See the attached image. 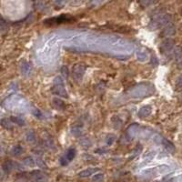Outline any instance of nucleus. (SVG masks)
I'll list each match as a JSON object with an SVG mask.
<instances>
[{"label": "nucleus", "instance_id": "obj_1", "mask_svg": "<svg viewBox=\"0 0 182 182\" xmlns=\"http://www.w3.org/2000/svg\"><path fill=\"white\" fill-rule=\"evenodd\" d=\"M51 91L54 95H57V96H59L61 98H67L68 96V92L66 90V87H65V85H64V81H63V79L61 77H56L54 79V81H53V86L51 87Z\"/></svg>", "mask_w": 182, "mask_h": 182}, {"label": "nucleus", "instance_id": "obj_2", "mask_svg": "<svg viewBox=\"0 0 182 182\" xmlns=\"http://www.w3.org/2000/svg\"><path fill=\"white\" fill-rule=\"evenodd\" d=\"M87 66L84 63H77L75 64L71 70V76L76 81H80L86 72Z\"/></svg>", "mask_w": 182, "mask_h": 182}, {"label": "nucleus", "instance_id": "obj_3", "mask_svg": "<svg viewBox=\"0 0 182 182\" xmlns=\"http://www.w3.org/2000/svg\"><path fill=\"white\" fill-rule=\"evenodd\" d=\"M73 18H69L68 17L67 15H62V16L57 17V18H49L45 20V24L48 25H55V24H61V23H66V22H69L71 20H73Z\"/></svg>", "mask_w": 182, "mask_h": 182}, {"label": "nucleus", "instance_id": "obj_4", "mask_svg": "<svg viewBox=\"0 0 182 182\" xmlns=\"http://www.w3.org/2000/svg\"><path fill=\"white\" fill-rule=\"evenodd\" d=\"M51 105L54 109L59 110V111H63L66 109V105L65 102L63 100H61L60 98H54L51 101Z\"/></svg>", "mask_w": 182, "mask_h": 182}, {"label": "nucleus", "instance_id": "obj_5", "mask_svg": "<svg viewBox=\"0 0 182 182\" xmlns=\"http://www.w3.org/2000/svg\"><path fill=\"white\" fill-rule=\"evenodd\" d=\"M174 48V41L172 39H166L161 44V50L165 53H170Z\"/></svg>", "mask_w": 182, "mask_h": 182}, {"label": "nucleus", "instance_id": "obj_6", "mask_svg": "<svg viewBox=\"0 0 182 182\" xmlns=\"http://www.w3.org/2000/svg\"><path fill=\"white\" fill-rule=\"evenodd\" d=\"M30 177L35 182H43L46 179V175L41 170H34L30 173Z\"/></svg>", "mask_w": 182, "mask_h": 182}, {"label": "nucleus", "instance_id": "obj_7", "mask_svg": "<svg viewBox=\"0 0 182 182\" xmlns=\"http://www.w3.org/2000/svg\"><path fill=\"white\" fill-rule=\"evenodd\" d=\"M20 71H21L23 76H25V77H28V76L31 75L32 68H31V66H30V64L28 62L23 61L21 63V66H20Z\"/></svg>", "mask_w": 182, "mask_h": 182}, {"label": "nucleus", "instance_id": "obj_8", "mask_svg": "<svg viewBox=\"0 0 182 182\" xmlns=\"http://www.w3.org/2000/svg\"><path fill=\"white\" fill-rule=\"evenodd\" d=\"M98 170V169H96V168H89V169H86L82 171H80L78 176L79 178H87V177H90L91 175H94L97 171Z\"/></svg>", "mask_w": 182, "mask_h": 182}, {"label": "nucleus", "instance_id": "obj_9", "mask_svg": "<svg viewBox=\"0 0 182 182\" xmlns=\"http://www.w3.org/2000/svg\"><path fill=\"white\" fill-rule=\"evenodd\" d=\"M151 112H152V108L150 106H144L139 109L138 115L140 117H147L151 114Z\"/></svg>", "mask_w": 182, "mask_h": 182}, {"label": "nucleus", "instance_id": "obj_10", "mask_svg": "<svg viewBox=\"0 0 182 182\" xmlns=\"http://www.w3.org/2000/svg\"><path fill=\"white\" fill-rule=\"evenodd\" d=\"M162 145H163V147L169 151V152H174V150H175V147H174V145L170 141V140H168L167 139H164L163 138V140H162Z\"/></svg>", "mask_w": 182, "mask_h": 182}, {"label": "nucleus", "instance_id": "obj_11", "mask_svg": "<svg viewBox=\"0 0 182 182\" xmlns=\"http://www.w3.org/2000/svg\"><path fill=\"white\" fill-rule=\"evenodd\" d=\"M148 57V53L143 49H139L136 51V58H138V60H139V61H146Z\"/></svg>", "mask_w": 182, "mask_h": 182}, {"label": "nucleus", "instance_id": "obj_12", "mask_svg": "<svg viewBox=\"0 0 182 182\" xmlns=\"http://www.w3.org/2000/svg\"><path fill=\"white\" fill-rule=\"evenodd\" d=\"M75 156H76V150H75V148H70L68 149V151L66 152L65 158H66V159L68 160V162H69V161H71V160L74 159Z\"/></svg>", "mask_w": 182, "mask_h": 182}, {"label": "nucleus", "instance_id": "obj_13", "mask_svg": "<svg viewBox=\"0 0 182 182\" xmlns=\"http://www.w3.org/2000/svg\"><path fill=\"white\" fill-rule=\"evenodd\" d=\"M15 165H17L15 162H12V161H7L4 165H3V170L6 171V172H10L14 168H15Z\"/></svg>", "mask_w": 182, "mask_h": 182}, {"label": "nucleus", "instance_id": "obj_14", "mask_svg": "<svg viewBox=\"0 0 182 182\" xmlns=\"http://www.w3.org/2000/svg\"><path fill=\"white\" fill-rule=\"evenodd\" d=\"M12 155L15 156V157H18L20 156L22 153H23V148L21 146H16V147H14L13 149H12Z\"/></svg>", "mask_w": 182, "mask_h": 182}, {"label": "nucleus", "instance_id": "obj_15", "mask_svg": "<svg viewBox=\"0 0 182 182\" xmlns=\"http://www.w3.org/2000/svg\"><path fill=\"white\" fill-rule=\"evenodd\" d=\"M157 170H158V172H159V173H160V174H165V173H168V172H170V171L171 170L170 167L167 166V165H161V166L158 167V168H157Z\"/></svg>", "mask_w": 182, "mask_h": 182}, {"label": "nucleus", "instance_id": "obj_16", "mask_svg": "<svg viewBox=\"0 0 182 182\" xmlns=\"http://www.w3.org/2000/svg\"><path fill=\"white\" fill-rule=\"evenodd\" d=\"M23 162L26 166H28V167H34L36 165V160L32 157H27L24 159Z\"/></svg>", "mask_w": 182, "mask_h": 182}, {"label": "nucleus", "instance_id": "obj_17", "mask_svg": "<svg viewBox=\"0 0 182 182\" xmlns=\"http://www.w3.org/2000/svg\"><path fill=\"white\" fill-rule=\"evenodd\" d=\"M26 140L28 142H34L36 140V136L33 131H28L26 134Z\"/></svg>", "mask_w": 182, "mask_h": 182}, {"label": "nucleus", "instance_id": "obj_18", "mask_svg": "<svg viewBox=\"0 0 182 182\" xmlns=\"http://www.w3.org/2000/svg\"><path fill=\"white\" fill-rule=\"evenodd\" d=\"M11 121L14 122L15 124H18V125H20V126H24L25 125V121L24 119L18 117H11Z\"/></svg>", "mask_w": 182, "mask_h": 182}, {"label": "nucleus", "instance_id": "obj_19", "mask_svg": "<svg viewBox=\"0 0 182 182\" xmlns=\"http://www.w3.org/2000/svg\"><path fill=\"white\" fill-rule=\"evenodd\" d=\"M104 180V174L103 173H97L93 175L92 181L93 182H102Z\"/></svg>", "mask_w": 182, "mask_h": 182}, {"label": "nucleus", "instance_id": "obj_20", "mask_svg": "<svg viewBox=\"0 0 182 182\" xmlns=\"http://www.w3.org/2000/svg\"><path fill=\"white\" fill-rule=\"evenodd\" d=\"M115 139H116V136L114 135L109 134L107 136V138H106V143H107V145H109V146H111L114 143Z\"/></svg>", "mask_w": 182, "mask_h": 182}, {"label": "nucleus", "instance_id": "obj_21", "mask_svg": "<svg viewBox=\"0 0 182 182\" xmlns=\"http://www.w3.org/2000/svg\"><path fill=\"white\" fill-rule=\"evenodd\" d=\"M71 133L75 136H79L81 134H82V131H81V128H79V127H74L71 128Z\"/></svg>", "mask_w": 182, "mask_h": 182}, {"label": "nucleus", "instance_id": "obj_22", "mask_svg": "<svg viewBox=\"0 0 182 182\" xmlns=\"http://www.w3.org/2000/svg\"><path fill=\"white\" fill-rule=\"evenodd\" d=\"M112 121H113V125H114V127L116 128H118L121 125H122V121H121L118 117H114L113 118H112Z\"/></svg>", "mask_w": 182, "mask_h": 182}, {"label": "nucleus", "instance_id": "obj_23", "mask_svg": "<svg viewBox=\"0 0 182 182\" xmlns=\"http://www.w3.org/2000/svg\"><path fill=\"white\" fill-rule=\"evenodd\" d=\"M32 114L34 115V117H36L38 118V119H41L42 117H43L41 111H40L39 109H36V108H34V109H32Z\"/></svg>", "mask_w": 182, "mask_h": 182}, {"label": "nucleus", "instance_id": "obj_24", "mask_svg": "<svg viewBox=\"0 0 182 182\" xmlns=\"http://www.w3.org/2000/svg\"><path fill=\"white\" fill-rule=\"evenodd\" d=\"M1 125H2L5 128H7V129H11V128H12V125H11V123L9 122V120H7V119H3L2 122H1Z\"/></svg>", "mask_w": 182, "mask_h": 182}, {"label": "nucleus", "instance_id": "obj_25", "mask_svg": "<svg viewBox=\"0 0 182 182\" xmlns=\"http://www.w3.org/2000/svg\"><path fill=\"white\" fill-rule=\"evenodd\" d=\"M141 150H142V148H141V146L140 145H138V147H136L135 149H134V151H133V157L134 156H136V155H139L140 152H141Z\"/></svg>", "mask_w": 182, "mask_h": 182}, {"label": "nucleus", "instance_id": "obj_26", "mask_svg": "<svg viewBox=\"0 0 182 182\" xmlns=\"http://www.w3.org/2000/svg\"><path fill=\"white\" fill-rule=\"evenodd\" d=\"M59 162H60V164H61L62 166H67L68 164V160L65 158V156L61 157V158L59 159Z\"/></svg>", "mask_w": 182, "mask_h": 182}, {"label": "nucleus", "instance_id": "obj_27", "mask_svg": "<svg viewBox=\"0 0 182 182\" xmlns=\"http://www.w3.org/2000/svg\"><path fill=\"white\" fill-rule=\"evenodd\" d=\"M61 72H62L63 76H65V77H68V73H69V71H68V68H67L66 66H63V67L61 68Z\"/></svg>", "mask_w": 182, "mask_h": 182}, {"label": "nucleus", "instance_id": "obj_28", "mask_svg": "<svg viewBox=\"0 0 182 182\" xmlns=\"http://www.w3.org/2000/svg\"><path fill=\"white\" fill-rule=\"evenodd\" d=\"M170 182H182V176H178L170 180Z\"/></svg>", "mask_w": 182, "mask_h": 182}, {"label": "nucleus", "instance_id": "obj_29", "mask_svg": "<svg viewBox=\"0 0 182 182\" xmlns=\"http://www.w3.org/2000/svg\"><path fill=\"white\" fill-rule=\"evenodd\" d=\"M177 86L180 88H182V76L178 78V81H177Z\"/></svg>", "mask_w": 182, "mask_h": 182}, {"label": "nucleus", "instance_id": "obj_30", "mask_svg": "<svg viewBox=\"0 0 182 182\" xmlns=\"http://www.w3.org/2000/svg\"><path fill=\"white\" fill-rule=\"evenodd\" d=\"M158 182H159V181H158Z\"/></svg>", "mask_w": 182, "mask_h": 182}]
</instances>
